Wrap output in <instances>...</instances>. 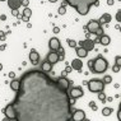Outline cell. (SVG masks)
<instances>
[{
	"instance_id": "1",
	"label": "cell",
	"mask_w": 121,
	"mask_h": 121,
	"mask_svg": "<svg viewBox=\"0 0 121 121\" xmlns=\"http://www.w3.org/2000/svg\"><path fill=\"white\" fill-rule=\"evenodd\" d=\"M19 80L21 88L13 101L17 121L71 120L73 104L68 91L61 89L45 71H26Z\"/></svg>"
},
{
	"instance_id": "2",
	"label": "cell",
	"mask_w": 121,
	"mask_h": 121,
	"mask_svg": "<svg viewBox=\"0 0 121 121\" xmlns=\"http://www.w3.org/2000/svg\"><path fill=\"white\" fill-rule=\"evenodd\" d=\"M79 13L80 15H87L91 10V6L98 5V0H64Z\"/></svg>"
},
{
	"instance_id": "3",
	"label": "cell",
	"mask_w": 121,
	"mask_h": 121,
	"mask_svg": "<svg viewBox=\"0 0 121 121\" xmlns=\"http://www.w3.org/2000/svg\"><path fill=\"white\" fill-rule=\"evenodd\" d=\"M107 68H108V64H107L106 59L102 57L99 55V56H97L94 59V65H93V69L91 70L92 73L94 74H102L104 71L107 70Z\"/></svg>"
},
{
	"instance_id": "4",
	"label": "cell",
	"mask_w": 121,
	"mask_h": 121,
	"mask_svg": "<svg viewBox=\"0 0 121 121\" xmlns=\"http://www.w3.org/2000/svg\"><path fill=\"white\" fill-rule=\"evenodd\" d=\"M87 86H88V89L92 93H99V92H103L104 83L101 79H92V80L88 82Z\"/></svg>"
},
{
	"instance_id": "5",
	"label": "cell",
	"mask_w": 121,
	"mask_h": 121,
	"mask_svg": "<svg viewBox=\"0 0 121 121\" xmlns=\"http://www.w3.org/2000/svg\"><path fill=\"white\" fill-rule=\"evenodd\" d=\"M3 112H4V115H5L4 120H15V119H17V112H15V108H14L13 102L9 103L8 106L3 110Z\"/></svg>"
},
{
	"instance_id": "6",
	"label": "cell",
	"mask_w": 121,
	"mask_h": 121,
	"mask_svg": "<svg viewBox=\"0 0 121 121\" xmlns=\"http://www.w3.org/2000/svg\"><path fill=\"white\" fill-rule=\"evenodd\" d=\"M56 83H57V86L61 88V89H64V91H69V87H70V84H71V82L68 79V78H65V77H60L59 79L56 80Z\"/></svg>"
},
{
	"instance_id": "7",
	"label": "cell",
	"mask_w": 121,
	"mask_h": 121,
	"mask_svg": "<svg viewBox=\"0 0 121 121\" xmlns=\"http://www.w3.org/2000/svg\"><path fill=\"white\" fill-rule=\"evenodd\" d=\"M68 93H69V97L70 98H75V99H77V98H80L84 94L83 89H82L80 87H73V88H70V91Z\"/></svg>"
},
{
	"instance_id": "8",
	"label": "cell",
	"mask_w": 121,
	"mask_h": 121,
	"mask_svg": "<svg viewBox=\"0 0 121 121\" xmlns=\"http://www.w3.org/2000/svg\"><path fill=\"white\" fill-rule=\"evenodd\" d=\"M71 120H74V121L86 120V112H84L83 110H75L73 112V116H71Z\"/></svg>"
},
{
	"instance_id": "9",
	"label": "cell",
	"mask_w": 121,
	"mask_h": 121,
	"mask_svg": "<svg viewBox=\"0 0 121 121\" xmlns=\"http://www.w3.org/2000/svg\"><path fill=\"white\" fill-rule=\"evenodd\" d=\"M102 26L98 21H91L89 23L87 24V28H88V32H93V33H96V31H98Z\"/></svg>"
},
{
	"instance_id": "10",
	"label": "cell",
	"mask_w": 121,
	"mask_h": 121,
	"mask_svg": "<svg viewBox=\"0 0 121 121\" xmlns=\"http://www.w3.org/2000/svg\"><path fill=\"white\" fill-rule=\"evenodd\" d=\"M79 45H80V47H84V48H86L88 52L92 51L93 48H94V42H93L92 40H89V38H87L86 41H80Z\"/></svg>"
},
{
	"instance_id": "11",
	"label": "cell",
	"mask_w": 121,
	"mask_h": 121,
	"mask_svg": "<svg viewBox=\"0 0 121 121\" xmlns=\"http://www.w3.org/2000/svg\"><path fill=\"white\" fill-rule=\"evenodd\" d=\"M48 46H50V48H51L52 51H57L59 48L61 47V45H60V40H57L56 37L51 38V40L48 41Z\"/></svg>"
},
{
	"instance_id": "12",
	"label": "cell",
	"mask_w": 121,
	"mask_h": 121,
	"mask_svg": "<svg viewBox=\"0 0 121 121\" xmlns=\"http://www.w3.org/2000/svg\"><path fill=\"white\" fill-rule=\"evenodd\" d=\"M29 60H31V63L33 65H37L38 60H40V54L36 50H31V52H29Z\"/></svg>"
},
{
	"instance_id": "13",
	"label": "cell",
	"mask_w": 121,
	"mask_h": 121,
	"mask_svg": "<svg viewBox=\"0 0 121 121\" xmlns=\"http://www.w3.org/2000/svg\"><path fill=\"white\" fill-rule=\"evenodd\" d=\"M59 60H60V56H59L57 51H52L47 55V61H50L51 64H56Z\"/></svg>"
},
{
	"instance_id": "14",
	"label": "cell",
	"mask_w": 121,
	"mask_h": 121,
	"mask_svg": "<svg viewBox=\"0 0 121 121\" xmlns=\"http://www.w3.org/2000/svg\"><path fill=\"white\" fill-rule=\"evenodd\" d=\"M8 5L12 10L14 9H19L22 6V0H8Z\"/></svg>"
},
{
	"instance_id": "15",
	"label": "cell",
	"mask_w": 121,
	"mask_h": 121,
	"mask_svg": "<svg viewBox=\"0 0 121 121\" xmlns=\"http://www.w3.org/2000/svg\"><path fill=\"white\" fill-rule=\"evenodd\" d=\"M112 21V17H111V14H108V13H104V14H102L101 15V18H99V23H101V26L102 24H104V23H110V22Z\"/></svg>"
},
{
	"instance_id": "16",
	"label": "cell",
	"mask_w": 121,
	"mask_h": 121,
	"mask_svg": "<svg viewBox=\"0 0 121 121\" xmlns=\"http://www.w3.org/2000/svg\"><path fill=\"white\" fill-rule=\"evenodd\" d=\"M71 68L75 70H82V68H83V63L80 61V59H74L73 61H71Z\"/></svg>"
},
{
	"instance_id": "17",
	"label": "cell",
	"mask_w": 121,
	"mask_h": 121,
	"mask_svg": "<svg viewBox=\"0 0 121 121\" xmlns=\"http://www.w3.org/2000/svg\"><path fill=\"white\" fill-rule=\"evenodd\" d=\"M77 48V55H78V57L79 59H83V57H87V55H88V51L86 50L84 47H75Z\"/></svg>"
},
{
	"instance_id": "18",
	"label": "cell",
	"mask_w": 121,
	"mask_h": 121,
	"mask_svg": "<svg viewBox=\"0 0 121 121\" xmlns=\"http://www.w3.org/2000/svg\"><path fill=\"white\" fill-rule=\"evenodd\" d=\"M10 88L14 92H18L19 88H21V80L19 79H13V82H10Z\"/></svg>"
},
{
	"instance_id": "19",
	"label": "cell",
	"mask_w": 121,
	"mask_h": 121,
	"mask_svg": "<svg viewBox=\"0 0 121 121\" xmlns=\"http://www.w3.org/2000/svg\"><path fill=\"white\" fill-rule=\"evenodd\" d=\"M42 71H45V73H47V71H51L52 69V64L50 63V61H45L43 64H42Z\"/></svg>"
},
{
	"instance_id": "20",
	"label": "cell",
	"mask_w": 121,
	"mask_h": 121,
	"mask_svg": "<svg viewBox=\"0 0 121 121\" xmlns=\"http://www.w3.org/2000/svg\"><path fill=\"white\" fill-rule=\"evenodd\" d=\"M110 42H111V38L108 37V36L103 35L102 37H101V45H103V46H107Z\"/></svg>"
},
{
	"instance_id": "21",
	"label": "cell",
	"mask_w": 121,
	"mask_h": 121,
	"mask_svg": "<svg viewBox=\"0 0 121 121\" xmlns=\"http://www.w3.org/2000/svg\"><path fill=\"white\" fill-rule=\"evenodd\" d=\"M112 112H113V110H112V108H110V107H104V108L102 110L103 116H110Z\"/></svg>"
},
{
	"instance_id": "22",
	"label": "cell",
	"mask_w": 121,
	"mask_h": 121,
	"mask_svg": "<svg viewBox=\"0 0 121 121\" xmlns=\"http://www.w3.org/2000/svg\"><path fill=\"white\" fill-rule=\"evenodd\" d=\"M23 15H26V17H28V18H31V15H32V10L28 8V6H26V8H24V10H23Z\"/></svg>"
},
{
	"instance_id": "23",
	"label": "cell",
	"mask_w": 121,
	"mask_h": 121,
	"mask_svg": "<svg viewBox=\"0 0 121 121\" xmlns=\"http://www.w3.org/2000/svg\"><path fill=\"white\" fill-rule=\"evenodd\" d=\"M98 99H99L101 101V102H106V94H104L103 92H99V93H98Z\"/></svg>"
},
{
	"instance_id": "24",
	"label": "cell",
	"mask_w": 121,
	"mask_h": 121,
	"mask_svg": "<svg viewBox=\"0 0 121 121\" xmlns=\"http://www.w3.org/2000/svg\"><path fill=\"white\" fill-rule=\"evenodd\" d=\"M102 80H103L104 84H110L111 82H112V78H111V75H106V77H104Z\"/></svg>"
},
{
	"instance_id": "25",
	"label": "cell",
	"mask_w": 121,
	"mask_h": 121,
	"mask_svg": "<svg viewBox=\"0 0 121 121\" xmlns=\"http://www.w3.org/2000/svg\"><path fill=\"white\" fill-rule=\"evenodd\" d=\"M68 45H69V47H77V41L74 40H68Z\"/></svg>"
},
{
	"instance_id": "26",
	"label": "cell",
	"mask_w": 121,
	"mask_h": 121,
	"mask_svg": "<svg viewBox=\"0 0 121 121\" xmlns=\"http://www.w3.org/2000/svg\"><path fill=\"white\" fill-rule=\"evenodd\" d=\"M59 14H61V15H63V14H65V13H66V9H65V6L63 5V6H60V8H59Z\"/></svg>"
},
{
	"instance_id": "27",
	"label": "cell",
	"mask_w": 121,
	"mask_h": 121,
	"mask_svg": "<svg viewBox=\"0 0 121 121\" xmlns=\"http://www.w3.org/2000/svg\"><path fill=\"white\" fill-rule=\"evenodd\" d=\"M116 21L119 23H121V10H117V13H116Z\"/></svg>"
},
{
	"instance_id": "28",
	"label": "cell",
	"mask_w": 121,
	"mask_h": 121,
	"mask_svg": "<svg viewBox=\"0 0 121 121\" xmlns=\"http://www.w3.org/2000/svg\"><path fill=\"white\" fill-rule=\"evenodd\" d=\"M120 69H121V66H119V65H116V64L112 66V71H115V73H119Z\"/></svg>"
},
{
	"instance_id": "29",
	"label": "cell",
	"mask_w": 121,
	"mask_h": 121,
	"mask_svg": "<svg viewBox=\"0 0 121 121\" xmlns=\"http://www.w3.org/2000/svg\"><path fill=\"white\" fill-rule=\"evenodd\" d=\"M96 35L98 36V37H102V36H103V29H102V27L98 29V31H96Z\"/></svg>"
},
{
	"instance_id": "30",
	"label": "cell",
	"mask_w": 121,
	"mask_h": 121,
	"mask_svg": "<svg viewBox=\"0 0 121 121\" xmlns=\"http://www.w3.org/2000/svg\"><path fill=\"white\" fill-rule=\"evenodd\" d=\"M115 63H116V65L121 66V56H116L115 57Z\"/></svg>"
},
{
	"instance_id": "31",
	"label": "cell",
	"mask_w": 121,
	"mask_h": 121,
	"mask_svg": "<svg viewBox=\"0 0 121 121\" xmlns=\"http://www.w3.org/2000/svg\"><path fill=\"white\" fill-rule=\"evenodd\" d=\"M89 107H91V108H92L93 111H97V106H96V103L92 102V101H91V103H89Z\"/></svg>"
},
{
	"instance_id": "32",
	"label": "cell",
	"mask_w": 121,
	"mask_h": 121,
	"mask_svg": "<svg viewBox=\"0 0 121 121\" xmlns=\"http://www.w3.org/2000/svg\"><path fill=\"white\" fill-rule=\"evenodd\" d=\"M93 65H94V60H89V61H88V68H89L91 70L93 69Z\"/></svg>"
},
{
	"instance_id": "33",
	"label": "cell",
	"mask_w": 121,
	"mask_h": 121,
	"mask_svg": "<svg viewBox=\"0 0 121 121\" xmlns=\"http://www.w3.org/2000/svg\"><path fill=\"white\" fill-rule=\"evenodd\" d=\"M12 14L14 15V17H18V15H19V12H18V9H14V10H12Z\"/></svg>"
},
{
	"instance_id": "34",
	"label": "cell",
	"mask_w": 121,
	"mask_h": 121,
	"mask_svg": "<svg viewBox=\"0 0 121 121\" xmlns=\"http://www.w3.org/2000/svg\"><path fill=\"white\" fill-rule=\"evenodd\" d=\"M21 21H23V22H26V23H28V22H29V18L26 17V15H22V19H21Z\"/></svg>"
},
{
	"instance_id": "35",
	"label": "cell",
	"mask_w": 121,
	"mask_h": 121,
	"mask_svg": "<svg viewBox=\"0 0 121 121\" xmlns=\"http://www.w3.org/2000/svg\"><path fill=\"white\" fill-rule=\"evenodd\" d=\"M0 40H1V41L5 40V33H4V32H1V31H0Z\"/></svg>"
},
{
	"instance_id": "36",
	"label": "cell",
	"mask_w": 121,
	"mask_h": 121,
	"mask_svg": "<svg viewBox=\"0 0 121 121\" xmlns=\"http://www.w3.org/2000/svg\"><path fill=\"white\" fill-rule=\"evenodd\" d=\"M71 70H73V68H71V66H66V68H65V73H71Z\"/></svg>"
},
{
	"instance_id": "37",
	"label": "cell",
	"mask_w": 121,
	"mask_h": 121,
	"mask_svg": "<svg viewBox=\"0 0 121 121\" xmlns=\"http://www.w3.org/2000/svg\"><path fill=\"white\" fill-rule=\"evenodd\" d=\"M28 3H29V0H22V5H24V6H27Z\"/></svg>"
},
{
	"instance_id": "38",
	"label": "cell",
	"mask_w": 121,
	"mask_h": 121,
	"mask_svg": "<svg viewBox=\"0 0 121 121\" xmlns=\"http://www.w3.org/2000/svg\"><path fill=\"white\" fill-rule=\"evenodd\" d=\"M117 119L121 121V108H119V112H117Z\"/></svg>"
},
{
	"instance_id": "39",
	"label": "cell",
	"mask_w": 121,
	"mask_h": 121,
	"mask_svg": "<svg viewBox=\"0 0 121 121\" xmlns=\"http://www.w3.org/2000/svg\"><path fill=\"white\" fill-rule=\"evenodd\" d=\"M113 3H115V0H107V4L108 5H113Z\"/></svg>"
},
{
	"instance_id": "40",
	"label": "cell",
	"mask_w": 121,
	"mask_h": 121,
	"mask_svg": "<svg viewBox=\"0 0 121 121\" xmlns=\"http://www.w3.org/2000/svg\"><path fill=\"white\" fill-rule=\"evenodd\" d=\"M6 48V45H1V46H0V51H4Z\"/></svg>"
},
{
	"instance_id": "41",
	"label": "cell",
	"mask_w": 121,
	"mask_h": 121,
	"mask_svg": "<svg viewBox=\"0 0 121 121\" xmlns=\"http://www.w3.org/2000/svg\"><path fill=\"white\" fill-rule=\"evenodd\" d=\"M54 32H55V33H59V32H60V28H59V27H55V28H54Z\"/></svg>"
},
{
	"instance_id": "42",
	"label": "cell",
	"mask_w": 121,
	"mask_h": 121,
	"mask_svg": "<svg viewBox=\"0 0 121 121\" xmlns=\"http://www.w3.org/2000/svg\"><path fill=\"white\" fill-rule=\"evenodd\" d=\"M0 19H1V21H5V19H6V15H4V14L0 15Z\"/></svg>"
},
{
	"instance_id": "43",
	"label": "cell",
	"mask_w": 121,
	"mask_h": 121,
	"mask_svg": "<svg viewBox=\"0 0 121 121\" xmlns=\"http://www.w3.org/2000/svg\"><path fill=\"white\" fill-rule=\"evenodd\" d=\"M9 77H10V78H14V77H15V74L13 73V71H10V73H9Z\"/></svg>"
},
{
	"instance_id": "44",
	"label": "cell",
	"mask_w": 121,
	"mask_h": 121,
	"mask_svg": "<svg viewBox=\"0 0 121 121\" xmlns=\"http://www.w3.org/2000/svg\"><path fill=\"white\" fill-rule=\"evenodd\" d=\"M112 99H113L112 97H108V98H106V101H107V102H112Z\"/></svg>"
},
{
	"instance_id": "45",
	"label": "cell",
	"mask_w": 121,
	"mask_h": 121,
	"mask_svg": "<svg viewBox=\"0 0 121 121\" xmlns=\"http://www.w3.org/2000/svg\"><path fill=\"white\" fill-rule=\"evenodd\" d=\"M50 3H55V1H57V0H48Z\"/></svg>"
},
{
	"instance_id": "46",
	"label": "cell",
	"mask_w": 121,
	"mask_h": 121,
	"mask_svg": "<svg viewBox=\"0 0 121 121\" xmlns=\"http://www.w3.org/2000/svg\"><path fill=\"white\" fill-rule=\"evenodd\" d=\"M1 69H3V65H1V64H0V71H1Z\"/></svg>"
},
{
	"instance_id": "47",
	"label": "cell",
	"mask_w": 121,
	"mask_h": 121,
	"mask_svg": "<svg viewBox=\"0 0 121 121\" xmlns=\"http://www.w3.org/2000/svg\"><path fill=\"white\" fill-rule=\"evenodd\" d=\"M0 1H8V0H0Z\"/></svg>"
},
{
	"instance_id": "48",
	"label": "cell",
	"mask_w": 121,
	"mask_h": 121,
	"mask_svg": "<svg viewBox=\"0 0 121 121\" xmlns=\"http://www.w3.org/2000/svg\"><path fill=\"white\" fill-rule=\"evenodd\" d=\"M119 108H121V103H120V106H119Z\"/></svg>"
},
{
	"instance_id": "49",
	"label": "cell",
	"mask_w": 121,
	"mask_h": 121,
	"mask_svg": "<svg viewBox=\"0 0 121 121\" xmlns=\"http://www.w3.org/2000/svg\"><path fill=\"white\" fill-rule=\"evenodd\" d=\"M119 1H121V0H119Z\"/></svg>"
}]
</instances>
